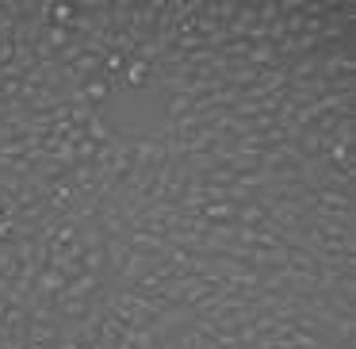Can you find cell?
I'll return each mask as SVG.
<instances>
[{
    "label": "cell",
    "instance_id": "6da1fadb",
    "mask_svg": "<svg viewBox=\"0 0 356 349\" xmlns=\"http://www.w3.org/2000/svg\"><path fill=\"white\" fill-rule=\"evenodd\" d=\"M62 326H65V323H50V318H31V323H27V346L54 349L58 341H62Z\"/></svg>",
    "mask_w": 356,
    "mask_h": 349
},
{
    "label": "cell",
    "instance_id": "7a4b0ae2",
    "mask_svg": "<svg viewBox=\"0 0 356 349\" xmlns=\"http://www.w3.org/2000/svg\"><path fill=\"white\" fill-rule=\"evenodd\" d=\"M104 249H108V269L115 272V277H123V265H127V257H131L127 238L123 234H104Z\"/></svg>",
    "mask_w": 356,
    "mask_h": 349
},
{
    "label": "cell",
    "instance_id": "3957f363",
    "mask_svg": "<svg viewBox=\"0 0 356 349\" xmlns=\"http://www.w3.org/2000/svg\"><path fill=\"white\" fill-rule=\"evenodd\" d=\"M123 85L127 88H142V85H154V65L142 62V58H131L123 65Z\"/></svg>",
    "mask_w": 356,
    "mask_h": 349
},
{
    "label": "cell",
    "instance_id": "277c9868",
    "mask_svg": "<svg viewBox=\"0 0 356 349\" xmlns=\"http://www.w3.org/2000/svg\"><path fill=\"white\" fill-rule=\"evenodd\" d=\"M203 223L211 226H222V223H238V203H207V208L200 211Z\"/></svg>",
    "mask_w": 356,
    "mask_h": 349
},
{
    "label": "cell",
    "instance_id": "5b68a950",
    "mask_svg": "<svg viewBox=\"0 0 356 349\" xmlns=\"http://www.w3.org/2000/svg\"><path fill=\"white\" fill-rule=\"evenodd\" d=\"M330 139L341 142V146H356V111H353V116H337Z\"/></svg>",
    "mask_w": 356,
    "mask_h": 349
},
{
    "label": "cell",
    "instance_id": "8992f818",
    "mask_svg": "<svg viewBox=\"0 0 356 349\" xmlns=\"http://www.w3.org/2000/svg\"><path fill=\"white\" fill-rule=\"evenodd\" d=\"M77 93H81V96H85V100H88V104H92V108H96V104H100V100H108V93H111V85H108V81H104V77H92V81H85V85H81V88H77Z\"/></svg>",
    "mask_w": 356,
    "mask_h": 349
},
{
    "label": "cell",
    "instance_id": "52a82bcc",
    "mask_svg": "<svg viewBox=\"0 0 356 349\" xmlns=\"http://www.w3.org/2000/svg\"><path fill=\"white\" fill-rule=\"evenodd\" d=\"M192 96H184V93H180V96H169V123H172V119H184L188 116V111H192Z\"/></svg>",
    "mask_w": 356,
    "mask_h": 349
}]
</instances>
